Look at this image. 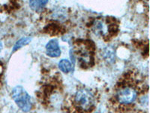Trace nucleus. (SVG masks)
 Wrapping results in <instances>:
<instances>
[{"instance_id": "f257e3e1", "label": "nucleus", "mask_w": 150, "mask_h": 113, "mask_svg": "<svg viewBox=\"0 0 150 113\" xmlns=\"http://www.w3.org/2000/svg\"><path fill=\"white\" fill-rule=\"evenodd\" d=\"M73 101L77 108L88 112L93 107L96 101L95 94L89 88H80L75 93Z\"/></svg>"}, {"instance_id": "f03ea898", "label": "nucleus", "mask_w": 150, "mask_h": 113, "mask_svg": "<svg viewBox=\"0 0 150 113\" xmlns=\"http://www.w3.org/2000/svg\"><path fill=\"white\" fill-rule=\"evenodd\" d=\"M11 96L16 104L24 112H28L33 106V102L29 94L22 86H16L12 90Z\"/></svg>"}, {"instance_id": "7ed1b4c3", "label": "nucleus", "mask_w": 150, "mask_h": 113, "mask_svg": "<svg viewBox=\"0 0 150 113\" xmlns=\"http://www.w3.org/2000/svg\"><path fill=\"white\" fill-rule=\"evenodd\" d=\"M116 98L120 104H131L134 103L137 98V91L133 87L124 86L116 92Z\"/></svg>"}, {"instance_id": "20e7f679", "label": "nucleus", "mask_w": 150, "mask_h": 113, "mask_svg": "<svg viewBox=\"0 0 150 113\" xmlns=\"http://www.w3.org/2000/svg\"><path fill=\"white\" fill-rule=\"evenodd\" d=\"M46 53L50 57H58L61 54V50L59 45L58 40L52 39L47 44Z\"/></svg>"}, {"instance_id": "39448f33", "label": "nucleus", "mask_w": 150, "mask_h": 113, "mask_svg": "<svg viewBox=\"0 0 150 113\" xmlns=\"http://www.w3.org/2000/svg\"><path fill=\"white\" fill-rule=\"evenodd\" d=\"M93 32L97 36H105L109 32V27L104 21L98 20L93 25Z\"/></svg>"}, {"instance_id": "423d86ee", "label": "nucleus", "mask_w": 150, "mask_h": 113, "mask_svg": "<svg viewBox=\"0 0 150 113\" xmlns=\"http://www.w3.org/2000/svg\"><path fill=\"white\" fill-rule=\"evenodd\" d=\"M48 1H30L29 2V6L33 10L35 11H40L44 9L45 5L47 4Z\"/></svg>"}, {"instance_id": "0eeeda50", "label": "nucleus", "mask_w": 150, "mask_h": 113, "mask_svg": "<svg viewBox=\"0 0 150 113\" xmlns=\"http://www.w3.org/2000/svg\"><path fill=\"white\" fill-rule=\"evenodd\" d=\"M31 40H32V38L30 37H23L22 39L18 40V41L15 43V45H14V48H13V51H12V52L16 51L17 50L20 49V48H22V47L28 45V44L31 41Z\"/></svg>"}, {"instance_id": "6e6552de", "label": "nucleus", "mask_w": 150, "mask_h": 113, "mask_svg": "<svg viewBox=\"0 0 150 113\" xmlns=\"http://www.w3.org/2000/svg\"><path fill=\"white\" fill-rule=\"evenodd\" d=\"M59 67L60 70L65 73H68L71 70V64L70 61L65 60V59L60 60L59 63Z\"/></svg>"}, {"instance_id": "1a4fd4ad", "label": "nucleus", "mask_w": 150, "mask_h": 113, "mask_svg": "<svg viewBox=\"0 0 150 113\" xmlns=\"http://www.w3.org/2000/svg\"><path fill=\"white\" fill-rule=\"evenodd\" d=\"M104 57L108 62H113L115 59L114 55V51L112 50V48L108 47L106 48L104 51Z\"/></svg>"}, {"instance_id": "9d476101", "label": "nucleus", "mask_w": 150, "mask_h": 113, "mask_svg": "<svg viewBox=\"0 0 150 113\" xmlns=\"http://www.w3.org/2000/svg\"><path fill=\"white\" fill-rule=\"evenodd\" d=\"M96 113H100V112H96Z\"/></svg>"}]
</instances>
